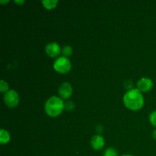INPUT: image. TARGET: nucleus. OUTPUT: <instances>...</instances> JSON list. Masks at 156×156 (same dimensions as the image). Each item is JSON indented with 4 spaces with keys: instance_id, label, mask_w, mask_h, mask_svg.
<instances>
[{
    "instance_id": "f257e3e1",
    "label": "nucleus",
    "mask_w": 156,
    "mask_h": 156,
    "mask_svg": "<svg viewBox=\"0 0 156 156\" xmlns=\"http://www.w3.org/2000/svg\"><path fill=\"white\" fill-rule=\"evenodd\" d=\"M125 106L132 111L140 110L144 104V98L141 91L138 89L129 90L123 97Z\"/></svg>"
},
{
    "instance_id": "f03ea898",
    "label": "nucleus",
    "mask_w": 156,
    "mask_h": 156,
    "mask_svg": "<svg viewBox=\"0 0 156 156\" xmlns=\"http://www.w3.org/2000/svg\"><path fill=\"white\" fill-rule=\"evenodd\" d=\"M65 108L63 101L59 98L53 96L47 101L45 104V111L50 117H58Z\"/></svg>"
},
{
    "instance_id": "7ed1b4c3",
    "label": "nucleus",
    "mask_w": 156,
    "mask_h": 156,
    "mask_svg": "<svg viewBox=\"0 0 156 156\" xmlns=\"http://www.w3.org/2000/svg\"><path fill=\"white\" fill-rule=\"evenodd\" d=\"M53 68L59 73L65 74L70 71L72 68V64L68 58L65 57V56H61L54 62Z\"/></svg>"
},
{
    "instance_id": "20e7f679",
    "label": "nucleus",
    "mask_w": 156,
    "mask_h": 156,
    "mask_svg": "<svg viewBox=\"0 0 156 156\" xmlns=\"http://www.w3.org/2000/svg\"><path fill=\"white\" fill-rule=\"evenodd\" d=\"M4 101L8 107L15 108L19 102V96L15 90H9L5 94Z\"/></svg>"
},
{
    "instance_id": "39448f33",
    "label": "nucleus",
    "mask_w": 156,
    "mask_h": 156,
    "mask_svg": "<svg viewBox=\"0 0 156 156\" xmlns=\"http://www.w3.org/2000/svg\"><path fill=\"white\" fill-rule=\"evenodd\" d=\"M153 86V82L149 78H143L137 82V89L143 92H147L150 91Z\"/></svg>"
},
{
    "instance_id": "423d86ee",
    "label": "nucleus",
    "mask_w": 156,
    "mask_h": 156,
    "mask_svg": "<svg viewBox=\"0 0 156 156\" xmlns=\"http://www.w3.org/2000/svg\"><path fill=\"white\" fill-rule=\"evenodd\" d=\"M59 94L62 98H69L73 94V87L68 82H64L59 88Z\"/></svg>"
},
{
    "instance_id": "0eeeda50",
    "label": "nucleus",
    "mask_w": 156,
    "mask_h": 156,
    "mask_svg": "<svg viewBox=\"0 0 156 156\" xmlns=\"http://www.w3.org/2000/svg\"><path fill=\"white\" fill-rule=\"evenodd\" d=\"M60 47L56 43H50L46 47V53L51 57H56L60 54Z\"/></svg>"
},
{
    "instance_id": "6e6552de",
    "label": "nucleus",
    "mask_w": 156,
    "mask_h": 156,
    "mask_svg": "<svg viewBox=\"0 0 156 156\" xmlns=\"http://www.w3.org/2000/svg\"><path fill=\"white\" fill-rule=\"evenodd\" d=\"M91 146L94 148L95 150H100L105 146V140L104 137L100 135H95L93 136L91 141Z\"/></svg>"
},
{
    "instance_id": "1a4fd4ad",
    "label": "nucleus",
    "mask_w": 156,
    "mask_h": 156,
    "mask_svg": "<svg viewBox=\"0 0 156 156\" xmlns=\"http://www.w3.org/2000/svg\"><path fill=\"white\" fill-rule=\"evenodd\" d=\"M10 140V135L9 133L5 129H2L0 131V143L1 144H5L8 143Z\"/></svg>"
},
{
    "instance_id": "9d476101",
    "label": "nucleus",
    "mask_w": 156,
    "mask_h": 156,
    "mask_svg": "<svg viewBox=\"0 0 156 156\" xmlns=\"http://www.w3.org/2000/svg\"><path fill=\"white\" fill-rule=\"evenodd\" d=\"M58 3V0H47V1H43L42 4L44 7L47 9H52L56 6Z\"/></svg>"
},
{
    "instance_id": "9b49d317",
    "label": "nucleus",
    "mask_w": 156,
    "mask_h": 156,
    "mask_svg": "<svg viewBox=\"0 0 156 156\" xmlns=\"http://www.w3.org/2000/svg\"><path fill=\"white\" fill-rule=\"evenodd\" d=\"M62 53L65 57H68V56H71L72 53H73V48L70 46H65L62 48Z\"/></svg>"
},
{
    "instance_id": "f8f14e48",
    "label": "nucleus",
    "mask_w": 156,
    "mask_h": 156,
    "mask_svg": "<svg viewBox=\"0 0 156 156\" xmlns=\"http://www.w3.org/2000/svg\"><path fill=\"white\" fill-rule=\"evenodd\" d=\"M104 156H117V152L113 148H108L105 150Z\"/></svg>"
},
{
    "instance_id": "ddd939ff",
    "label": "nucleus",
    "mask_w": 156,
    "mask_h": 156,
    "mask_svg": "<svg viewBox=\"0 0 156 156\" xmlns=\"http://www.w3.org/2000/svg\"><path fill=\"white\" fill-rule=\"evenodd\" d=\"M8 89H9V85H8L7 82H5L4 80H1L0 82V90L2 93L8 92Z\"/></svg>"
},
{
    "instance_id": "4468645a",
    "label": "nucleus",
    "mask_w": 156,
    "mask_h": 156,
    "mask_svg": "<svg viewBox=\"0 0 156 156\" xmlns=\"http://www.w3.org/2000/svg\"><path fill=\"white\" fill-rule=\"evenodd\" d=\"M149 120L154 126H156V111H153L149 116Z\"/></svg>"
},
{
    "instance_id": "2eb2a0df",
    "label": "nucleus",
    "mask_w": 156,
    "mask_h": 156,
    "mask_svg": "<svg viewBox=\"0 0 156 156\" xmlns=\"http://www.w3.org/2000/svg\"><path fill=\"white\" fill-rule=\"evenodd\" d=\"M65 107H66V110H68V111H73V110L74 109L75 105H74V103H73V102L69 101V102H67L66 104Z\"/></svg>"
},
{
    "instance_id": "dca6fc26",
    "label": "nucleus",
    "mask_w": 156,
    "mask_h": 156,
    "mask_svg": "<svg viewBox=\"0 0 156 156\" xmlns=\"http://www.w3.org/2000/svg\"><path fill=\"white\" fill-rule=\"evenodd\" d=\"M15 3H18V4H23L24 2V1H15Z\"/></svg>"
},
{
    "instance_id": "f3484780",
    "label": "nucleus",
    "mask_w": 156,
    "mask_h": 156,
    "mask_svg": "<svg viewBox=\"0 0 156 156\" xmlns=\"http://www.w3.org/2000/svg\"><path fill=\"white\" fill-rule=\"evenodd\" d=\"M153 138L156 140V129H155L153 132Z\"/></svg>"
},
{
    "instance_id": "a211bd4d",
    "label": "nucleus",
    "mask_w": 156,
    "mask_h": 156,
    "mask_svg": "<svg viewBox=\"0 0 156 156\" xmlns=\"http://www.w3.org/2000/svg\"><path fill=\"white\" fill-rule=\"evenodd\" d=\"M123 156H132V155H123Z\"/></svg>"
}]
</instances>
